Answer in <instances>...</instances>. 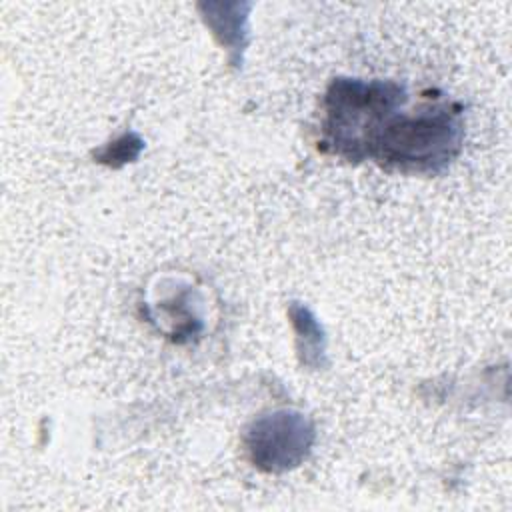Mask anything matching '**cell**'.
<instances>
[{
    "instance_id": "1",
    "label": "cell",
    "mask_w": 512,
    "mask_h": 512,
    "mask_svg": "<svg viewBox=\"0 0 512 512\" xmlns=\"http://www.w3.org/2000/svg\"><path fill=\"white\" fill-rule=\"evenodd\" d=\"M462 138L458 106L434 104L416 114L394 112L368 140L366 158L402 172H438L460 152Z\"/></svg>"
},
{
    "instance_id": "2",
    "label": "cell",
    "mask_w": 512,
    "mask_h": 512,
    "mask_svg": "<svg viewBox=\"0 0 512 512\" xmlns=\"http://www.w3.org/2000/svg\"><path fill=\"white\" fill-rule=\"evenodd\" d=\"M406 100L404 88L394 82L336 78L324 98V144L348 160H364L372 134Z\"/></svg>"
},
{
    "instance_id": "3",
    "label": "cell",
    "mask_w": 512,
    "mask_h": 512,
    "mask_svg": "<svg viewBox=\"0 0 512 512\" xmlns=\"http://www.w3.org/2000/svg\"><path fill=\"white\" fill-rule=\"evenodd\" d=\"M314 438V424L308 416L296 410H274L250 422L244 448L256 468L278 474L302 464Z\"/></svg>"
},
{
    "instance_id": "4",
    "label": "cell",
    "mask_w": 512,
    "mask_h": 512,
    "mask_svg": "<svg viewBox=\"0 0 512 512\" xmlns=\"http://www.w3.org/2000/svg\"><path fill=\"white\" fill-rule=\"evenodd\" d=\"M140 150H142V140L136 134H124L116 142H110V146H106L102 152H98V158L104 164L118 166L122 162L134 160Z\"/></svg>"
},
{
    "instance_id": "5",
    "label": "cell",
    "mask_w": 512,
    "mask_h": 512,
    "mask_svg": "<svg viewBox=\"0 0 512 512\" xmlns=\"http://www.w3.org/2000/svg\"><path fill=\"white\" fill-rule=\"evenodd\" d=\"M206 20H210L214 32L220 36V42L222 44H242L240 42V34L244 30H240V24L246 20V18H238V16H206Z\"/></svg>"
}]
</instances>
